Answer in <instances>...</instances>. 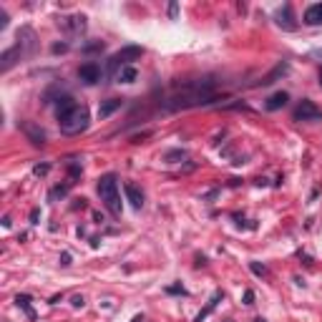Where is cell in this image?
I'll return each instance as SVG.
<instances>
[{"label": "cell", "instance_id": "cell-10", "mask_svg": "<svg viewBox=\"0 0 322 322\" xmlns=\"http://www.w3.org/2000/svg\"><path fill=\"white\" fill-rule=\"evenodd\" d=\"M123 191H126V199H128V204H131L134 209H141L144 206V191L136 186V184H123Z\"/></svg>", "mask_w": 322, "mask_h": 322}, {"label": "cell", "instance_id": "cell-21", "mask_svg": "<svg viewBox=\"0 0 322 322\" xmlns=\"http://www.w3.org/2000/svg\"><path fill=\"white\" fill-rule=\"evenodd\" d=\"M68 189H71V184H63V186H56V189H51V202H56V199H63L68 194Z\"/></svg>", "mask_w": 322, "mask_h": 322}, {"label": "cell", "instance_id": "cell-33", "mask_svg": "<svg viewBox=\"0 0 322 322\" xmlns=\"http://www.w3.org/2000/svg\"><path fill=\"white\" fill-rule=\"evenodd\" d=\"M320 86H322V68H320Z\"/></svg>", "mask_w": 322, "mask_h": 322}, {"label": "cell", "instance_id": "cell-14", "mask_svg": "<svg viewBox=\"0 0 322 322\" xmlns=\"http://www.w3.org/2000/svg\"><path fill=\"white\" fill-rule=\"evenodd\" d=\"M287 101H290V93H287V91H277V93H272V96L267 98L264 109H267V111H277V109H282V106H287Z\"/></svg>", "mask_w": 322, "mask_h": 322}, {"label": "cell", "instance_id": "cell-30", "mask_svg": "<svg viewBox=\"0 0 322 322\" xmlns=\"http://www.w3.org/2000/svg\"><path fill=\"white\" fill-rule=\"evenodd\" d=\"M73 307H83V297H81V294L73 297Z\"/></svg>", "mask_w": 322, "mask_h": 322}, {"label": "cell", "instance_id": "cell-12", "mask_svg": "<svg viewBox=\"0 0 322 322\" xmlns=\"http://www.w3.org/2000/svg\"><path fill=\"white\" fill-rule=\"evenodd\" d=\"M277 26L285 28V30H294V28H297L294 15H292V8H290V5H282V10H277Z\"/></svg>", "mask_w": 322, "mask_h": 322}, {"label": "cell", "instance_id": "cell-9", "mask_svg": "<svg viewBox=\"0 0 322 322\" xmlns=\"http://www.w3.org/2000/svg\"><path fill=\"white\" fill-rule=\"evenodd\" d=\"M20 128L26 131V136H28L30 144H35V146H43V144H46V131H43L40 126H35L33 121H23V123H20Z\"/></svg>", "mask_w": 322, "mask_h": 322}, {"label": "cell", "instance_id": "cell-28", "mask_svg": "<svg viewBox=\"0 0 322 322\" xmlns=\"http://www.w3.org/2000/svg\"><path fill=\"white\" fill-rule=\"evenodd\" d=\"M176 13H179V5L174 3V5H171V8H169V15H171V18H176Z\"/></svg>", "mask_w": 322, "mask_h": 322}, {"label": "cell", "instance_id": "cell-5", "mask_svg": "<svg viewBox=\"0 0 322 322\" xmlns=\"http://www.w3.org/2000/svg\"><path fill=\"white\" fill-rule=\"evenodd\" d=\"M292 118L294 121H322V111L317 109L310 98H302V101H299V106L294 109Z\"/></svg>", "mask_w": 322, "mask_h": 322}, {"label": "cell", "instance_id": "cell-15", "mask_svg": "<svg viewBox=\"0 0 322 322\" xmlns=\"http://www.w3.org/2000/svg\"><path fill=\"white\" fill-rule=\"evenodd\" d=\"M302 20H305L307 26H322V3H315V5H310V8L305 10Z\"/></svg>", "mask_w": 322, "mask_h": 322}, {"label": "cell", "instance_id": "cell-8", "mask_svg": "<svg viewBox=\"0 0 322 322\" xmlns=\"http://www.w3.org/2000/svg\"><path fill=\"white\" fill-rule=\"evenodd\" d=\"M26 53L23 51H20V46H13V48H8V51H3V56H0V71H10L13 66H15V63L20 60V58H23Z\"/></svg>", "mask_w": 322, "mask_h": 322}, {"label": "cell", "instance_id": "cell-29", "mask_svg": "<svg viewBox=\"0 0 322 322\" xmlns=\"http://www.w3.org/2000/svg\"><path fill=\"white\" fill-rule=\"evenodd\" d=\"M38 217H40V211H38V209H33V211H30V222L35 224V222H38Z\"/></svg>", "mask_w": 322, "mask_h": 322}, {"label": "cell", "instance_id": "cell-23", "mask_svg": "<svg viewBox=\"0 0 322 322\" xmlns=\"http://www.w3.org/2000/svg\"><path fill=\"white\" fill-rule=\"evenodd\" d=\"M48 171H51V164H38V166L33 169V174H35V176H46Z\"/></svg>", "mask_w": 322, "mask_h": 322}, {"label": "cell", "instance_id": "cell-13", "mask_svg": "<svg viewBox=\"0 0 322 322\" xmlns=\"http://www.w3.org/2000/svg\"><path fill=\"white\" fill-rule=\"evenodd\" d=\"M76 106H78V103L73 101V96H68V93H66V96H58V98H56V116H58V118L66 116L68 111L76 109Z\"/></svg>", "mask_w": 322, "mask_h": 322}, {"label": "cell", "instance_id": "cell-1", "mask_svg": "<svg viewBox=\"0 0 322 322\" xmlns=\"http://www.w3.org/2000/svg\"><path fill=\"white\" fill-rule=\"evenodd\" d=\"M219 98L217 93V81L211 76H204L199 81H189L181 88H176L164 103L166 111H181V109H194V106H209Z\"/></svg>", "mask_w": 322, "mask_h": 322}, {"label": "cell", "instance_id": "cell-11", "mask_svg": "<svg viewBox=\"0 0 322 322\" xmlns=\"http://www.w3.org/2000/svg\"><path fill=\"white\" fill-rule=\"evenodd\" d=\"M60 26L68 33H83L86 30V15H71V18H60Z\"/></svg>", "mask_w": 322, "mask_h": 322}, {"label": "cell", "instance_id": "cell-25", "mask_svg": "<svg viewBox=\"0 0 322 322\" xmlns=\"http://www.w3.org/2000/svg\"><path fill=\"white\" fill-rule=\"evenodd\" d=\"M66 51H68L66 43H56V46H53V53H66Z\"/></svg>", "mask_w": 322, "mask_h": 322}, {"label": "cell", "instance_id": "cell-17", "mask_svg": "<svg viewBox=\"0 0 322 322\" xmlns=\"http://www.w3.org/2000/svg\"><path fill=\"white\" fill-rule=\"evenodd\" d=\"M287 71H290V63H287V60H282V63H277V66H274V68H272V71H269V73H267L260 83H262V86H269V83H274L280 76H285Z\"/></svg>", "mask_w": 322, "mask_h": 322}, {"label": "cell", "instance_id": "cell-19", "mask_svg": "<svg viewBox=\"0 0 322 322\" xmlns=\"http://www.w3.org/2000/svg\"><path fill=\"white\" fill-rule=\"evenodd\" d=\"M15 305H18V307H23L26 315H28L30 320L35 317V312H33V307H30V297H28V294H18V297H15Z\"/></svg>", "mask_w": 322, "mask_h": 322}, {"label": "cell", "instance_id": "cell-24", "mask_svg": "<svg viewBox=\"0 0 322 322\" xmlns=\"http://www.w3.org/2000/svg\"><path fill=\"white\" fill-rule=\"evenodd\" d=\"M5 28H8V13L0 10V30H5Z\"/></svg>", "mask_w": 322, "mask_h": 322}, {"label": "cell", "instance_id": "cell-27", "mask_svg": "<svg viewBox=\"0 0 322 322\" xmlns=\"http://www.w3.org/2000/svg\"><path fill=\"white\" fill-rule=\"evenodd\" d=\"M252 302H254V292L247 290V292H244V305H252Z\"/></svg>", "mask_w": 322, "mask_h": 322}, {"label": "cell", "instance_id": "cell-32", "mask_svg": "<svg viewBox=\"0 0 322 322\" xmlns=\"http://www.w3.org/2000/svg\"><path fill=\"white\" fill-rule=\"evenodd\" d=\"M254 322H267V320H262V317H257V320H254Z\"/></svg>", "mask_w": 322, "mask_h": 322}, {"label": "cell", "instance_id": "cell-20", "mask_svg": "<svg viewBox=\"0 0 322 322\" xmlns=\"http://www.w3.org/2000/svg\"><path fill=\"white\" fill-rule=\"evenodd\" d=\"M181 159H186V151H184V148H174V151H166V156H164V161H169V164H176V161H181Z\"/></svg>", "mask_w": 322, "mask_h": 322}, {"label": "cell", "instance_id": "cell-7", "mask_svg": "<svg viewBox=\"0 0 322 322\" xmlns=\"http://www.w3.org/2000/svg\"><path fill=\"white\" fill-rule=\"evenodd\" d=\"M15 46H20V51H23L26 56H30L33 51H35V46H38V43H35V33H33V28H20L18 30V43H15Z\"/></svg>", "mask_w": 322, "mask_h": 322}, {"label": "cell", "instance_id": "cell-2", "mask_svg": "<svg viewBox=\"0 0 322 322\" xmlns=\"http://www.w3.org/2000/svg\"><path fill=\"white\" fill-rule=\"evenodd\" d=\"M96 191L103 202V206L109 209L114 217H121V194H118V179L116 174H103L96 184Z\"/></svg>", "mask_w": 322, "mask_h": 322}, {"label": "cell", "instance_id": "cell-26", "mask_svg": "<svg viewBox=\"0 0 322 322\" xmlns=\"http://www.w3.org/2000/svg\"><path fill=\"white\" fill-rule=\"evenodd\" d=\"M60 264H63V267H68V264H71V254H68V252H63V254H60Z\"/></svg>", "mask_w": 322, "mask_h": 322}, {"label": "cell", "instance_id": "cell-31", "mask_svg": "<svg viewBox=\"0 0 322 322\" xmlns=\"http://www.w3.org/2000/svg\"><path fill=\"white\" fill-rule=\"evenodd\" d=\"M131 322H144V315H136V317H134Z\"/></svg>", "mask_w": 322, "mask_h": 322}, {"label": "cell", "instance_id": "cell-4", "mask_svg": "<svg viewBox=\"0 0 322 322\" xmlns=\"http://www.w3.org/2000/svg\"><path fill=\"white\" fill-rule=\"evenodd\" d=\"M144 56V48L141 46H123L118 53H114L111 58H109V73H118V68H126V63H131V60H136V58H141Z\"/></svg>", "mask_w": 322, "mask_h": 322}, {"label": "cell", "instance_id": "cell-18", "mask_svg": "<svg viewBox=\"0 0 322 322\" xmlns=\"http://www.w3.org/2000/svg\"><path fill=\"white\" fill-rule=\"evenodd\" d=\"M136 78H139V71L131 68V66H126V68H121V71L116 73V81H118V83H134Z\"/></svg>", "mask_w": 322, "mask_h": 322}, {"label": "cell", "instance_id": "cell-3", "mask_svg": "<svg viewBox=\"0 0 322 322\" xmlns=\"http://www.w3.org/2000/svg\"><path fill=\"white\" fill-rule=\"evenodd\" d=\"M88 121H91L88 109H86V106H76L73 111H68L66 116L58 118V126H60V131L66 136H76V134H81V131L88 128Z\"/></svg>", "mask_w": 322, "mask_h": 322}, {"label": "cell", "instance_id": "cell-6", "mask_svg": "<svg viewBox=\"0 0 322 322\" xmlns=\"http://www.w3.org/2000/svg\"><path fill=\"white\" fill-rule=\"evenodd\" d=\"M101 76H103V68L98 66V63H93V60L83 63V66L78 68V78H81L86 86H96V83H101Z\"/></svg>", "mask_w": 322, "mask_h": 322}, {"label": "cell", "instance_id": "cell-16", "mask_svg": "<svg viewBox=\"0 0 322 322\" xmlns=\"http://www.w3.org/2000/svg\"><path fill=\"white\" fill-rule=\"evenodd\" d=\"M123 106V98H109V101H103L101 103V109H98V118H109L111 114H116L118 109Z\"/></svg>", "mask_w": 322, "mask_h": 322}, {"label": "cell", "instance_id": "cell-22", "mask_svg": "<svg viewBox=\"0 0 322 322\" xmlns=\"http://www.w3.org/2000/svg\"><path fill=\"white\" fill-rule=\"evenodd\" d=\"M249 269L254 272V274H260V277H267L269 272H267V267L264 264H260V262H249Z\"/></svg>", "mask_w": 322, "mask_h": 322}]
</instances>
